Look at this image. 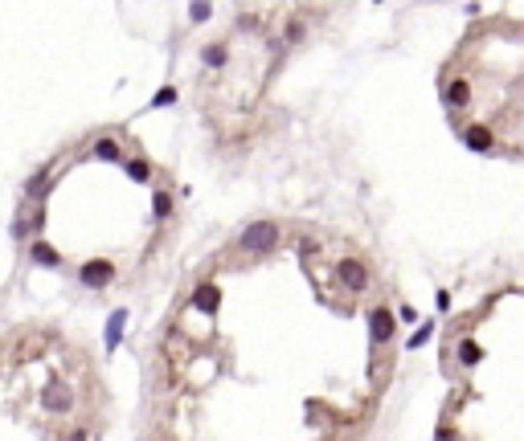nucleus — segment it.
<instances>
[{
  "label": "nucleus",
  "instance_id": "0eeeda50",
  "mask_svg": "<svg viewBox=\"0 0 524 441\" xmlns=\"http://www.w3.org/2000/svg\"><path fill=\"white\" fill-rule=\"evenodd\" d=\"M467 102H471V82H467V78H454V82H447V86H443V107L463 111Z\"/></svg>",
  "mask_w": 524,
  "mask_h": 441
},
{
  "label": "nucleus",
  "instance_id": "2eb2a0df",
  "mask_svg": "<svg viewBox=\"0 0 524 441\" xmlns=\"http://www.w3.org/2000/svg\"><path fill=\"white\" fill-rule=\"evenodd\" d=\"M152 217H156V221H168V217H172V196H168L164 188L152 192Z\"/></svg>",
  "mask_w": 524,
  "mask_h": 441
},
{
  "label": "nucleus",
  "instance_id": "7ed1b4c3",
  "mask_svg": "<svg viewBox=\"0 0 524 441\" xmlns=\"http://www.w3.org/2000/svg\"><path fill=\"white\" fill-rule=\"evenodd\" d=\"M336 278L344 282L353 294H360V290H369V266L360 257H340L336 262Z\"/></svg>",
  "mask_w": 524,
  "mask_h": 441
},
{
  "label": "nucleus",
  "instance_id": "b1692460",
  "mask_svg": "<svg viewBox=\"0 0 524 441\" xmlns=\"http://www.w3.org/2000/svg\"><path fill=\"white\" fill-rule=\"evenodd\" d=\"M438 441H454V429H443V425H438Z\"/></svg>",
  "mask_w": 524,
  "mask_h": 441
},
{
  "label": "nucleus",
  "instance_id": "f8f14e48",
  "mask_svg": "<svg viewBox=\"0 0 524 441\" xmlns=\"http://www.w3.org/2000/svg\"><path fill=\"white\" fill-rule=\"evenodd\" d=\"M95 160H103V163H119V160H123V147H119V140L103 135V140L95 143Z\"/></svg>",
  "mask_w": 524,
  "mask_h": 441
},
{
  "label": "nucleus",
  "instance_id": "9d476101",
  "mask_svg": "<svg viewBox=\"0 0 524 441\" xmlns=\"http://www.w3.org/2000/svg\"><path fill=\"white\" fill-rule=\"evenodd\" d=\"M123 327H127V311H115V315L107 319V331H103V344H107V351H115V348H119Z\"/></svg>",
  "mask_w": 524,
  "mask_h": 441
},
{
  "label": "nucleus",
  "instance_id": "39448f33",
  "mask_svg": "<svg viewBox=\"0 0 524 441\" xmlns=\"http://www.w3.org/2000/svg\"><path fill=\"white\" fill-rule=\"evenodd\" d=\"M463 143H467L471 151H479V156L496 151V135H492L487 123H471V127H463Z\"/></svg>",
  "mask_w": 524,
  "mask_h": 441
},
{
  "label": "nucleus",
  "instance_id": "a211bd4d",
  "mask_svg": "<svg viewBox=\"0 0 524 441\" xmlns=\"http://www.w3.org/2000/svg\"><path fill=\"white\" fill-rule=\"evenodd\" d=\"M189 17L197 25H205L209 17H214V8H209V0H192V8H189Z\"/></svg>",
  "mask_w": 524,
  "mask_h": 441
},
{
  "label": "nucleus",
  "instance_id": "412c9836",
  "mask_svg": "<svg viewBox=\"0 0 524 441\" xmlns=\"http://www.w3.org/2000/svg\"><path fill=\"white\" fill-rule=\"evenodd\" d=\"M434 306H438V311H451V290H438V294H434Z\"/></svg>",
  "mask_w": 524,
  "mask_h": 441
},
{
  "label": "nucleus",
  "instance_id": "4be33fe9",
  "mask_svg": "<svg viewBox=\"0 0 524 441\" xmlns=\"http://www.w3.org/2000/svg\"><path fill=\"white\" fill-rule=\"evenodd\" d=\"M398 319H402V323H418V319H422V315H418V311H414V306H402V311H398Z\"/></svg>",
  "mask_w": 524,
  "mask_h": 441
},
{
  "label": "nucleus",
  "instance_id": "f03ea898",
  "mask_svg": "<svg viewBox=\"0 0 524 441\" xmlns=\"http://www.w3.org/2000/svg\"><path fill=\"white\" fill-rule=\"evenodd\" d=\"M78 282H82L86 290H103V286H111V282H115V262H107V257H91V262H82V266H78Z\"/></svg>",
  "mask_w": 524,
  "mask_h": 441
},
{
  "label": "nucleus",
  "instance_id": "20e7f679",
  "mask_svg": "<svg viewBox=\"0 0 524 441\" xmlns=\"http://www.w3.org/2000/svg\"><path fill=\"white\" fill-rule=\"evenodd\" d=\"M217 306H221V290H217L214 282H197V286H192V311H201V315L214 319Z\"/></svg>",
  "mask_w": 524,
  "mask_h": 441
},
{
  "label": "nucleus",
  "instance_id": "dca6fc26",
  "mask_svg": "<svg viewBox=\"0 0 524 441\" xmlns=\"http://www.w3.org/2000/svg\"><path fill=\"white\" fill-rule=\"evenodd\" d=\"M201 57H205V66L221 70V66H225V46H205V53H201Z\"/></svg>",
  "mask_w": 524,
  "mask_h": 441
},
{
  "label": "nucleus",
  "instance_id": "423d86ee",
  "mask_svg": "<svg viewBox=\"0 0 524 441\" xmlns=\"http://www.w3.org/2000/svg\"><path fill=\"white\" fill-rule=\"evenodd\" d=\"M393 311H385V306H373L369 311V335H373V344H389L393 339Z\"/></svg>",
  "mask_w": 524,
  "mask_h": 441
},
{
  "label": "nucleus",
  "instance_id": "393cba45",
  "mask_svg": "<svg viewBox=\"0 0 524 441\" xmlns=\"http://www.w3.org/2000/svg\"><path fill=\"white\" fill-rule=\"evenodd\" d=\"M66 441H86V433H82V429H74V433H70Z\"/></svg>",
  "mask_w": 524,
  "mask_h": 441
},
{
  "label": "nucleus",
  "instance_id": "ddd939ff",
  "mask_svg": "<svg viewBox=\"0 0 524 441\" xmlns=\"http://www.w3.org/2000/svg\"><path fill=\"white\" fill-rule=\"evenodd\" d=\"M479 360H483V348H479L476 339H459V364H463V368H476Z\"/></svg>",
  "mask_w": 524,
  "mask_h": 441
},
{
  "label": "nucleus",
  "instance_id": "6ab92c4d",
  "mask_svg": "<svg viewBox=\"0 0 524 441\" xmlns=\"http://www.w3.org/2000/svg\"><path fill=\"white\" fill-rule=\"evenodd\" d=\"M176 102V86H160V94L152 98V107H172Z\"/></svg>",
  "mask_w": 524,
  "mask_h": 441
},
{
  "label": "nucleus",
  "instance_id": "4468645a",
  "mask_svg": "<svg viewBox=\"0 0 524 441\" xmlns=\"http://www.w3.org/2000/svg\"><path fill=\"white\" fill-rule=\"evenodd\" d=\"M127 180H136V184H148V180H152V160H143V156L127 160Z\"/></svg>",
  "mask_w": 524,
  "mask_h": 441
},
{
  "label": "nucleus",
  "instance_id": "f257e3e1",
  "mask_svg": "<svg viewBox=\"0 0 524 441\" xmlns=\"http://www.w3.org/2000/svg\"><path fill=\"white\" fill-rule=\"evenodd\" d=\"M279 241H283V229H279V221H254V225H246L238 237V245L246 254L254 257H266L279 250Z\"/></svg>",
  "mask_w": 524,
  "mask_h": 441
},
{
  "label": "nucleus",
  "instance_id": "1a4fd4ad",
  "mask_svg": "<svg viewBox=\"0 0 524 441\" xmlns=\"http://www.w3.org/2000/svg\"><path fill=\"white\" fill-rule=\"evenodd\" d=\"M49 188H53V176H49V163H46V168H41V172H37V176H33V180L25 184V196L41 205V201L49 196Z\"/></svg>",
  "mask_w": 524,
  "mask_h": 441
},
{
  "label": "nucleus",
  "instance_id": "f3484780",
  "mask_svg": "<svg viewBox=\"0 0 524 441\" xmlns=\"http://www.w3.org/2000/svg\"><path fill=\"white\" fill-rule=\"evenodd\" d=\"M430 335H434V323H422L414 335H410V351H418L422 344H430Z\"/></svg>",
  "mask_w": 524,
  "mask_h": 441
},
{
  "label": "nucleus",
  "instance_id": "9b49d317",
  "mask_svg": "<svg viewBox=\"0 0 524 441\" xmlns=\"http://www.w3.org/2000/svg\"><path fill=\"white\" fill-rule=\"evenodd\" d=\"M29 257H33L37 266H53V270L62 266V254H58L49 241H33V245H29Z\"/></svg>",
  "mask_w": 524,
  "mask_h": 441
},
{
  "label": "nucleus",
  "instance_id": "5701e85b",
  "mask_svg": "<svg viewBox=\"0 0 524 441\" xmlns=\"http://www.w3.org/2000/svg\"><path fill=\"white\" fill-rule=\"evenodd\" d=\"M299 37H303V25L291 21V29H287V41H299Z\"/></svg>",
  "mask_w": 524,
  "mask_h": 441
},
{
  "label": "nucleus",
  "instance_id": "aec40b11",
  "mask_svg": "<svg viewBox=\"0 0 524 441\" xmlns=\"http://www.w3.org/2000/svg\"><path fill=\"white\" fill-rule=\"evenodd\" d=\"M13 237H17V241L29 237V217H17V221H13Z\"/></svg>",
  "mask_w": 524,
  "mask_h": 441
},
{
  "label": "nucleus",
  "instance_id": "6e6552de",
  "mask_svg": "<svg viewBox=\"0 0 524 441\" xmlns=\"http://www.w3.org/2000/svg\"><path fill=\"white\" fill-rule=\"evenodd\" d=\"M46 409H49V413H58V417L70 413V409H74L70 384H49V388H46Z\"/></svg>",
  "mask_w": 524,
  "mask_h": 441
}]
</instances>
